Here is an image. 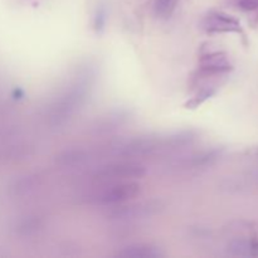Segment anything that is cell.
Wrapping results in <instances>:
<instances>
[{
  "instance_id": "7",
  "label": "cell",
  "mask_w": 258,
  "mask_h": 258,
  "mask_svg": "<svg viewBox=\"0 0 258 258\" xmlns=\"http://www.w3.org/2000/svg\"><path fill=\"white\" fill-rule=\"evenodd\" d=\"M116 256L121 258H161L164 257V252L160 247L151 243H136L122 248Z\"/></svg>"
},
{
  "instance_id": "3",
  "label": "cell",
  "mask_w": 258,
  "mask_h": 258,
  "mask_svg": "<svg viewBox=\"0 0 258 258\" xmlns=\"http://www.w3.org/2000/svg\"><path fill=\"white\" fill-rule=\"evenodd\" d=\"M141 185L136 181H121L106 186L95 196L96 203L102 206H117L140 196Z\"/></svg>"
},
{
  "instance_id": "14",
  "label": "cell",
  "mask_w": 258,
  "mask_h": 258,
  "mask_svg": "<svg viewBox=\"0 0 258 258\" xmlns=\"http://www.w3.org/2000/svg\"><path fill=\"white\" fill-rule=\"evenodd\" d=\"M106 22H107V12H106L105 7H100L95 14V19H93V27L97 33L103 32L106 27Z\"/></svg>"
},
{
  "instance_id": "10",
  "label": "cell",
  "mask_w": 258,
  "mask_h": 258,
  "mask_svg": "<svg viewBox=\"0 0 258 258\" xmlns=\"http://www.w3.org/2000/svg\"><path fill=\"white\" fill-rule=\"evenodd\" d=\"M216 92L217 91L214 87H209V86L208 87H203L202 90H199L190 100L186 101L185 108H188V110H196V108L201 107L206 101H208L209 98L213 97V96L216 95Z\"/></svg>"
},
{
  "instance_id": "2",
  "label": "cell",
  "mask_w": 258,
  "mask_h": 258,
  "mask_svg": "<svg viewBox=\"0 0 258 258\" xmlns=\"http://www.w3.org/2000/svg\"><path fill=\"white\" fill-rule=\"evenodd\" d=\"M146 169L135 161H120V163L107 164L101 166L95 174L93 179L98 181L133 180L145 176Z\"/></svg>"
},
{
  "instance_id": "13",
  "label": "cell",
  "mask_w": 258,
  "mask_h": 258,
  "mask_svg": "<svg viewBox=\"0 0 258 258\" xmlns=\"http://www.w3.org/2000/svg\"><path fill=\"white\" fill-rule=\"evenodd\" d=\"M38 184H39V178L38 176H25V178L20 179V180L15 183V194H18V196L29 194L30 191L37 188Z\"/></svg>"
},
{
  "instance_id": "12",
  "label": "cell",
  "mask_w": 258,
  "mask_h": 258,
  "mask_svg": "<svg viewBox=\"0 0 258 258\" xmlns=\"http://www.w3.org/2000/svg\"><path fill=\"white\" fill-rule=\"evenodd\" d=\"M176 4H178V0H155L154 12L156 17L160 19H168L175 10Z\"/></svg>"
},
{
  "instance_id": "6",
  "label": "cell",
  "mask_w": 258,
  "mask_h": 258,
  "mask_svg": "<svg viewBox=\"0 0 258 258\" xmlns=\"http://www.w3.org/2000/svg\"><path fill=\"white\" fill-rule=\"evenodd\" d=\"M203 29L209 34L218 33H242L241 23L232 15L223 12H212L204 18Z\"/></svg>"
},
{
  "instance_id": "5",
  "label": "cell",
  "mask_w": 258,
  "mask_h": 258,
  "mask_svg": "<svg viewBox=\"0 0 258 258\" xmlns=\"http://www.w3.org/2000/svg\"><path fill=\"white\" fill-rule=\"evenodd\" d=\"M233 70V66L229 63L226 53L223 52H213L209 54L203 55L201 58V66L197 70V78L212 77V76H218L228 73Z\"/></svg>"
},
{
  "instance_id": "1",
  "label": "cell",
  "mask_w": 258,
  "mask_h": 258,
  "mask_svg": "<svg viewBox=\"0 0 258 258\" xmlns=\"http://www.w3.org/2000/svg\"><path fill=\"white\" fill-rule=\"evenodd\" d=\"M164 208V204L160 201H144L138 202V203L126 204V206L115 207L107 217L112 221L118 222H133L140 221V219H148L150 217L156 216L160 213Z\"/></svg>"
},
{
  "instance_id": "4",
  "label": "cell",
  "mask_w": 258,
  "mask_h": 258,
  "mask_svg": "<svg viewBox=\"0 0 258 258\" xmlns=\"http://www.w3.org/2000/svg\"><path fill=\"white\" fill-rule=\"evenodd\" d=\"M163 150L161 138H153V136H145V138H138L130 140L128 143L120 146L118 154L126 158H141V156L153 155L158 151Z\"/></svg>"
},
{
  "instance_id": "15",
  "label": "cell",
  "mask_w": 258,
  "mask_h": 258,
  "mask_svg": "<svg viewBox=\"0 0 258 258\" xmlns=\"http://www.w3.org/2000/svg\"><path fill=\"white\" fill-rule=\"evenodd\" d=\"M40 227V221L37 218H30L28 221H24L20 226V231L24 232L25 234H29L32 232H37V229Z\"/></svg>"
},
{
  "instance_id": "8",
  "label": "cell",
  "mask_w": 258,
  "mask_h": 258,
  "mask_svg": "<svg viewBox=\"0 0 258 258\" xmlns=\"http://www.w3.org/2000/svg\"><path fill=\"white\" fill-rule=\"evenodd\" d=\"M198 135L193 130H184L179 133L171 134V135L161 138V144H163V150H178L185 146L191 145L197 140Z\"/></svg>"
},
{
  "instance_id": "11",
  "label": "cell",
  "mask_w": 258,
  "mask_h": 258,
  "mask_svg": "<svg viewBox=\"0 0 258 258\" xmlns=\"http://www.w3.org/2000/svg\"><path fill=\"white\" fill-rule=\"evenodd\" d=\"M221 156H222V150H219V149L206 151V153H202L199 154V155L194 156V158L190 160V165L194 166V168H202V166L212 165V164L216 163Z\"/></svg>"
},
{
  "instance_id": "9",
  "label": "cell",
  "mask_w": 258,
  "mask_h": 258,
  "mask_svg": "<svg viewBox=\"0 0 258 258\" xmlns=\"http://www.w3.org/2000/svg\"><path fill=\"white\" fill-rule=\"evenodd\" d=\"M88 156H90V154L85 149H70V150H64L57 156V163L63 166L81 165L90 159Z\"/></svg>"
}]
</instances>
